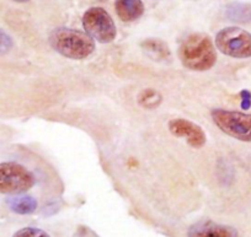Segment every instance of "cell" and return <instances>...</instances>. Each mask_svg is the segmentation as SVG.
Wrapping results in <instances>:
<instances>
[{
  "instance_id": "14",
  "label": "cell",
  "mask_w": 251,
  "mask_h": 237,
  "mask_svg": "<svg viewBox=\"0 0 251 237\" xmlns=\"http://www.w3.org/2000/svg\"><path fill=\"white\" fill-rule=\"evenodd\" d=\"M13 237H50L48 232L45 230L37 229V227H24V229L18 230Z\"/></svg>"
},
{
  "instance_id": "11",
  "label": "cell",
  "mask_w": 251,
  "mask_h": 237,
  "mask_svg": "<svg viewBox=\"0 0 251 237\" xmlns=\"http://www.w3.org/2000/svg\"><path fill=\"white\" fill-rule=\"evenodd\" d=\"M142 48L156 60H163L170 57V49L164 41L158 38H148L142 42Z\"/></svg>"
},
{
  "instance_id": "12",
  "label": "cell",
  "mask_w": 251,
  "mask_h": 237,
  "mask_svg": "<svg viewBox=\"0 0 251 237\" xmlns=\"http://www.w3.org/2000/svg\"><path fill=\"white\" fill-rule=\"evenodd\" d=\"M161 101H163V97H161L160 94H159L158 91L153 90V89L143 90L138 96V103L142 107L146 108L158 107L161 103Z\"/></svg>"
},
{
  "instance_id": "6",
  "label": "cell",
  "mask_w": 251,
  "mask_h": 237,
  "mask_svg": "<svg viewBox=\"0 0 251 237\" xmlns=\"http://www.w3.org/2000/svg\"><path fill=\"white\" fill-rule=\"evenodd\" d=\"M83 27L94 41L111 43L117 36V28L110 14L100 6L88 9L83 15Z\"/></svg>"
},
{
  "instance_id": "3",
  "label": "cell",
  "mask_w": 251,
  "mask_h": 237,
  "mask_svg": "<svg viewBox=\"0 0 251 237\" xmlns=\"http://www.w3.org/2000/svg\"><path fill=\"white\" fill-rule=\"evenodd\" d=\"M35 176L25 166L18 163L0 164V193L19 195L35 186Z\"/></svg>"
},
{
  "instance_id": "17",
  "label": "cell",
  "mask_w": 251,
  "mask_h": 237,
  "mask_svg": "<svg viewBox=\"0 0 251 237\" xmlns=\"http://www.w3.org/2000/svg\"><path fill=\"white\" fill-rule=\"evenodd\" d=\"M14 1H16V3H27L30 0H14Z\"/></svg>"
},
{
  "instance_id": "1",
  "label": "cell",
  "mask_w": 251,
  "mask_h": 237,
  "mask_svg": "<svg viewBox=\"0 0 251 237\" xmlns=\"http://www.w3.org/2000/svg\"><path fill=\"white\" fill-rule=\"evenodd\" d=\"M178 58L183 67L194 71H206L212 69L217 62L213 41L204 33H192L181 43L178 48Z\"/></svg>"
},
{
  "instance_id": "4",
  "label": "cell",
  "mask_w": 251,
  "mask_h": 237,
  "mask_svg": "<svg viewBox=\"0 0 251 237\" xmlns=\"http://www.w3.org/2000/svg\"><path fill=\"white\" fill-rule=\"evenodd\" d=\"M216 47L228 57L236 59L250 58L251 33L236 26L226 27L217 33Z\"/></svg>"
},
{
  "instance_id": "15",
  "label": "cell",
  "mask_w": 251,
  "mask_h": 237,
  "mask_svg": "<svg viewBox=\"0 0 251 237\" xmlns=\"http://www.w3.org/2000/svg\"><path fill=\"white\" fill-rule=\"evenodd\" d=\"M14 41L8 32L0 28V55H5L13 49Z\"/></svg>"
},
{
  "instance_id": "8",
  "label": "cell",
  "mask_w": 251,
  "mask_h": 237,
  "mask_svg": "<svg viewBox=\"0 0 251 237\" xmlns=\"http://www.w3.org/2000/svg\"><path fill=\"white\" fill-rule=\"evenodd\" d=\"M188 237H240L238 230L212 221L199 222L188 230Z\"/></svg>"
},
{
  "instance_id": "5",
  "label": "cell",
  "mask_w": 251,
  "mask_h": 237,
  "mask_svg": "<svg viewBox=\"0 0 251 237\" xmlns=\"http://www.w3.org/2000/svg\"><path fill=\"white\" fill-rule=\"evenodd\" d=\"M214 124L226 135L240 142H251V115L238 111L213 110Z\"/></svg>"
},
{
  "instance_id": "16",
  "label": "cell",
  "mask_w": 251,
  "mask_h": 237,
  "mask_svg": "<svg viewBox=\"0 0 251 237\" xmlns=\"http://www.w3.org/2000/svg\"><path fill=\"white\" fill-rule=\"evenodd\" d=\"M241 97V108L249 110L251 107V93L248 90H243L240 93Z\"/></svg>"
},
{
  "instance_id": "9",
  "label": "cell",
  "mask_w": 251,
  "mask_h": 237,
  "mask_svg": "<svg viewBox=\"0 0 251 237\" xmlns=\"http://www.w3.org/2000/svg\"><path fill=\"white\" fill-rule=\"evenodd\" d=\"M115 10L123 23H132L144 14V4L142 0H116Z\"/></svg>"
},
{
  "instance_id": "10",
  "label": "cell",
  "mask_w": 251,
  "mask_h": 237,
  "mask_svg": "<svg viewBox=\"0 0 251 237\" xmlns=\"http://www.w3.org/2000/svg\"><path fill=\"white\" fill-rule=\"evenodd\" d=\"M8 207L15 214L19 215H28L36 212L38 207V203L36 198L32 195H14L10 199H8Z\"/></svg>"
},
{
  "instance_id": "2",
  "label": "cell",
  "mask_w": 251,
  "mask_h": 237,
  "mask_svg": "<svg viewBox=\"0 0 251 237\" xmlns=\"http://www.w3.org/2000/svg\"><path fill=\"white\" fill-rule=\"evenodd\" d=\"M50 45L57 53L69 59H85L95 50V41L83 31L58 27L50 35Z\"/></svg>"
},
{
  "instance_id": "7",
  "label": "cell",
  "mask_w": 251,
  "mask_h": 237,
  "mask_svg": "<svg viewBox=\"0 0 251 237\" xmlns=\"http://www.w3.org/2000/svg\"><path fill=\"white\" fill-rule=\"evenodd\" d=\"M169 130L173 135L177 138L186 139L187 144L195 149H200L207 142V137L204 130L196 123L191 120L176 118L169 122Z\"/></svg>"
},
{
  "instance_id": "13",
  "label": "cell",
  "mask_w": 251,
  "mask_h": 237,
  "mask_svg": "<svg viewBox=\"0 0 251 237\" xmlns=\"http://www.w3.org/2000/svg\"><path fill=\"white\" fill-rule=\"evenodd\" d=\"M228 16L231 20L246 23V21L251 19V6L243 5V4L231 5L228 10Z\"/></svg>"
}]
</instances>
